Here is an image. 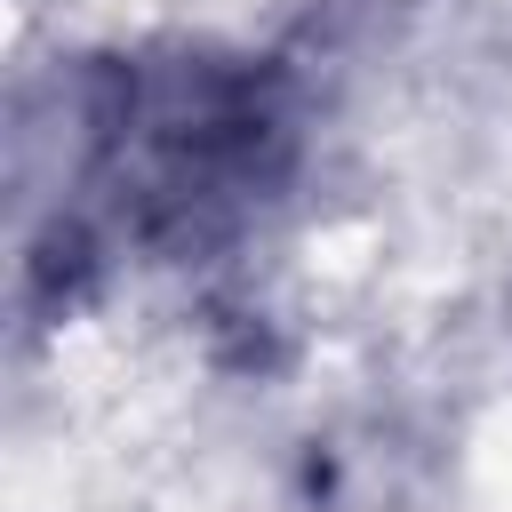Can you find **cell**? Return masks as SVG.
<instances>
[{
	"mask_svg": "<svg viewBox=\"0 0 512 512\" xmlns=\"http://www.w3.org/2000/svg\"><path fill=\"white\" fill-rule=\"evenodd\" d=\"M288 96L264 56H120L80 80L56 232L32 248L40 272L136 264L200 248L240 224L288 168Z\"/></svg>",
	"mask_w": 512,
	"mask_h": 512,
	"instance_id": "cell-1",
	"label": "cell"
}]
</instances>
